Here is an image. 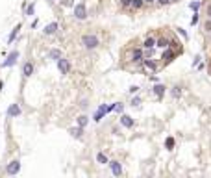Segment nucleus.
I'll use <instances>...</instances> for the list:
<instances>
[{
    "label": "nucleus",
    "mask_w": 211,
    "mask_h": 178,
    "mask_svg": "<svg viewBox=\"0 0 211 178\" xmlns=\"http://www.w3.org/2000/svg\"><path fill=\"white\" fill-rule=\"evenodd\" d=\"M82 44L87 48V50H95L98 44H100V41H98V37L97 35H93V34H87V35H83L82 37Z\"/></svg>",
    "instance_id": "nucleus-1"
},
{
    "label": "nucleus",
    "mask_w": 211,
    "mask_h": 178,
    "mask_svg": "<svg viewBox=\"0 0 211 178\" xmlns=\"http://www.w3.org/2000/svg\"><path fill=\"white\" fill-rule=\"evenodd\" d=\"M74 17H76V19H80V20H83V19L87 17V8H85V4H83V2H80V4H76V6H74Z\"/></svg>",
    "instance_id": "nucleus-2"
},
{
    "label": "nucleus",
    "mask_w": 211,
    "mask_h": 178,
    "mask_svg": "<svg viewBox=\"0 0 211 178\" xmlns=\"http://www.w3.org/2000/svg\"><path fill=\"white\" fill-rule=\"evenodd\" d=\"M58 69H59L61 74H67V73L70 71V63H69V59L59 58V59H58Z\"/></svg>",
    "instance_id": "nucleus-3"
},
{
    "label": "nucleus",
    "mask_w": 211,
    "mask_h": 178,
    "mask_svg": "<svg viewBox=\"0 0 211 178\" xmlns=\"http://www.w3.org/2000/svg\"><path fill=\"white\" fill-rule=\"evenodd\" d=\"M19 171H20V162H19V160H13V162L6 167V173H8V174H17Z\"/></svg>",
    "instance_id": "nucleus-4"
},
{
    "label": "nucleus",
    "mask_w": 211,
    "mask_h": 178,
    "mask_svg": "<svg viewBox=\"0 0 211 178\" xmlns=\"http://www.w3.org/2000/svg\"><path fill=\"white\" fill-rule=\"evenodd\" d=\"M17 59H19V52H17V50H13V52H11V54L8 56V59H6V61L2 63V67H4V69H6V67H11V65H13V63H15Z\"/></svg>",
    "instance_id": "nucleus-5"
},
{
    "label": "nucleus",
    "mask_w": 211,
    "mask_h": 178,
    "mask_svg": "<svg viewBox=\"0 0 211 178\" xmlns=\"http://www.w3.org/2000/svg\"><path fill=\"white\" fill-rule=\"evenodd\" d=\"M174 56H176V50H172V48L169 47V48H165V52H163V58H161V59H163V63H169V61H172Z\"/></svg>",
    "instance_id": "nucleus-6"
},
{
    "label": "nucleus",
    "mask_w": 211,
    "mask_h": 178,
    "mask_svg": "<svg viewBox=\"0 0 211 178\" xmlns=\"http://www.w3.org/2000/svg\"><path fill=\"white\" fill-rule=\"evenodd\" d=\"M20 115V106L19 104H11L8 108V117H19Z\"/></svg>",
    "instance_id": "nucleus-7"
},
{
    "label": "nucleus",
    "mask_w": 211,
    "mask_h": 178,
    "mask_svg": "<svg viewBox=\"0 0 211 178\" xmlns=\"http://www.w3.org/2000/svg\"><path fill=\"white\" fill-rule=\"evenodd\" d=\"M165 91H167V87L163 85V84H156V85H154V93H156L157 98H161L163 95H165Z\"/></svg>",
    "instance_id": "nucleus-8"
},
{
    "label": "nucleus",
    "mask_w": 211,
    "mask_h": 178,
    "mask_svg": "<svg viewBox=\"0 0 211 178\" xmlns=\"http://www.w3.org/2000/svg\"><path fill=\"white\" fill-rule=\"evenodd\" d=\"M109 165H111V173H113L115 176H121V173H122V167H121V163H119V162H111Z\"/></svg>",
    "instance_id": "nucleus-9"
},
{
    "label": "nucleus",
    "mask_w": 211,
    "mask_h": 178,
    "mask_svg": "<svg viewBox=\"0 0 211 178\" xmlns=\"http://www.w3.org/2000/svg\"><path fill=\"white\" fill-rule=\"evenodd\" d=\"M156 47H159V48H169V47H171V41H169L167 37H161V39L156 41Z\"/></svg>",
    "instance_id": "nucleus-10"
},
{
    "label": "nucleus",
    "mask_w": 211,
    "mask_h": 178,
    "mask_svg": "<svg viewBox=\"0 0 211 178\" xmlns=\"http://www.w3.org/2000/svg\"><path fill=\"white\" fill-rule=\"evenodd\" d=\"M121 124L126 126V128H132V126H133V119H132L130 115H122V117H121Z\"/></svg>",
    "instance_id": "nucleus-11"
},
{
    "label": "nucleus",
    "mask_w": 211,
    "mask_h": 178,
    "mask_svg": "<svg viewBox=\"0 0 211 178\" xmlns=\"http://www.w3.org/2000/svg\"><path fill=\"white\" fill-rule=\"evenodd\" d=\"M104 113H107V111H106V106L102 104L100 108H98V111H97V113H95V121L98 123V121H102V117H104Z\"/></svg>",
    "instance_id": "nucleus-12"
},
{
    "label": "nucleus",
    "mask_w": 211,
    "mask_h": 178,
    "mask_svg": "<svg viewBox=\"0 0 211 178\" xmlns=\"http://www.w3.org/2000/svg\"><path fill=\"white\" fill-rule=\"evenodd\" d=\"M56 30H58V22H50V24L44 28V34H46V35H52Z\"/></svg>",
    "instance_id": "nucleus-13"
},
{
    "label": "nucleus",
    "mask_w": 211,
    "mask_h": 178,
    "mask_svg": "<svg viewBox=\"0 0 211 178\" xmlns=\"http://www.w3.org/2000/svg\"><path fill=\"white\" fill-rule=\"evenodd\" d=\"M143 63H145V67H146L148 71H152V73H154V71H157V65H156L152 59H143Z\"/></svg>",
    "instance_id": "nucleus-14"
},
{
    "label": "nucleus",
    "mask_w": 211,
    "mask_h": 178,
    "mask_svg": "<svg viewBox=\"0 0 211 178\" xmlns=\"http://www.w3.org/2000/svg\"><path fill=\"white\" fill-rule=\"evenodd\" d=\"M22 73H24V76H32L33 65H32V63H24V67H22Z\"/></svg>",
    "instance_id": "nucleus-15"
},
{
    "label": "nucleus",
    "mask_w": 211,
    "mask_h": 178,
    "mask_svg": "<svg viewBox=\"0 0 211 178\" xmlns=\"http://www.w3.org/2000/svg\"><path fill=\"white\" fill-rule=\"evenodd\" d=\"M143 44H145V48H154V47H156V39H154V37H146Z\"/></svg>",
    "instance_id": "nucleus-16"
},
{
    "label": "nucleus",
    "mask_w": 211,
    "mask_h": 178,
    "mask_svg": "<svg viewBox=\"0 0 211 178\" xmlns=\"http://www.w3.org/2000/svg\"><path fill=\"white\" fill-rule=\"evenodd\" d=\"M97 160H98V163H102V165H106V163H109V160H107V156H106L104 152H98V154H97Z\"/></svg>",
    "instance_id": "nucleus-17"
},
{
    "label": "nucleus",
    "mask_w": 211,
    "mask_h": 178,
    "mask_svg": "<svg viewBox=\"0 0 211 178\" xmlns=\"http://www.w3.org/2000/svg\"><path fill=\"white\" fill-rule=\"evenodd\" d=\"M70 134H72L74 137H78V139H80V137H82V134H83V128H82V126H78V128H72V130H70Z\"/></svg>",
    "instance_id": "nucleus-18"
},
{
    "label": "nucleus",
    "mask_w": 211,
    "mask_h": 178,
    "mask_svg": "<svg viewBox=\"0 0 211 178\" xmlns=\"http://www.w3.org/2000/svg\"><path fill=\"white\" fill-rule=\"evenodd\" d=\"M133 61H143V50L141 48L133 50Z\"/></svg>",
    "instance_id": "nucleus-19"
},
{
    "label": "nucleus",
    "mask_w": 211,
    "mask_h": 178,
    "mask_svg": "<svg viewBox=\"0 0 211 178\" xmlns=\"http://www.w3.org/2000/svg\"><path fill=\"white\" fill-rule=\"evenodd\" d=\"M19 30H20V24H17V26H15V28L11 30V34H9V39H8L9 43H13V39H15V35L19 34Z\"/></svg>",
    "instance_id": "nucleus-20"
},
{
    "label": "nucleus",
    "mask_w": 211,
    "mask_h": 178,
    "mask_svg": "<svg viewBox=\"0 0 211 178\" xmlns=\"http://www.w3.org/2000/svg\"><path fill=\"white\" fill-rule=\"evenodd\" d=\"M143 2H145V0H132V8H133V9H139L141 6H143Z\"/></svg>",
    "instance_id": "nucleus-21"
},
{
    "label": "nucleus",
    "mask_w": 211,
    "mask_h": 178,
    "mask_svg": "<svg viewBox=\"0 0 211 178\" xmlns=\"http://www.w3.org/2000/svg\"><path fill=\"white\" fill-rule=\"evenodd\" d=\"M48 56H50L52 59H59V58H61V52H59V50H50Z\"/></svg>",
    "instance_id": "nucleus-22"
},
{
    "label": "nucleus",
    "mask_w": 211,
    "mask_h": 178,
    "mask_svg": "<svg viewBox=\"0 0 211 178\" xmlns=\"http://www.w3.org/2000/svg\"><path fill=\"white\" fill-rule=\"evenodd\" d=\"M180 95H181V89H180V85H174V87H172V97H176V98H178Z\"/></svg>",
    "instance_id": "nucleus-23"
},
{
    "label": "nucleus",
    "mask_w": 211,
    "mask_h": 178,
    "mask_svg": "<svg viewBox=\"0 0 211 178\" xmlns=\"http://www.w3.org/2000/svg\"><path fill=\"white\" fill-rule=\"evenodd\" d=\"M85 124H87V117H85V115H82V117H78V126H82V128H83Z\"/></svg>",
    "instance_id": "nucleus-24"
},
{
    "label": "nucleus",
    "mask_w": 211,
    "mask_h": 178,
    "mask_svg": "<svg viewBox=\"0 0 211 178\" xmlns=\"http://www.w3.org/2000/svg\"><path fill=\"white\" fill-rule=\"evenodd\" d=\"M165 145H167V148H169V150H172V148H174V139H172V137H167Z\"/></svg>",
    "instance_id": "nucleus-25"
},
{
    "label": "nucleus",
    "mask_w": 211,
    "mask_h": 178,
    "mask_svg": "<svg viewBox=\"0 0 211 178\" xmlns=\"http://www.w3.org/2000/svg\"><path fill=\"white\" fill-rule=\"evenodd\" d=\"M26 15H28V17H32V15H33V2H32L30 6H26Z\"/></svg>",
    "instance_id": "nucleus-26"
},
{
    "label": "nucleus",
    "mask_w": 211,
    "mask_h": 178,
    "mask_svg": "<svg viewBox=\"0 0 211 178\" xmlns=\"http://www.w3.org/2000/svg\"><path fill=\"white\" fill-rule=\"evenodd\" d=\"M189 8H191L193 11H198V8H200V2H191V4H189Z\"/></svg>",
    "instance_id": "nucleus-27"
},
{
    "label": "nucleus",
    "mask_w": 211,
    "mask_h": 178,
    "mask_svg": "<svg viewBox=\"0 0 211 178\" xmlns=\"http://www.w3.org/2000/svg\"><path fill=\"white\" fill-rule=\"evenodd\" d=\"M196 22H198V13H196V11H195V15H193V17H191V24H193V26H195V24H196Z\"/></svg>",
    "instance_id": "nucleus-28"
},
{
    "label": "nucleus",
    "mask_w": 211,
    "mask_h": 178,
    "mask_svg": "<svg viewBox=\"0 0 211 178\" xmlns=\"http://www.w3.org/2000/svg\"><path fill=\"white\" fill-rule=\"evenodd\" d=\"M121 4H122V8H128V6H132V0H121Z\"/></svg>",
    "instance_id": "nucleus-29"
},
{
    "label": "nucleus",
    "mask_w": 211,
    "mask_h": 178,
    "mask_svg": "<svg viewBox=\"0 0 211 178\" xmlns=\"http://www.w3.org/2000/svg\"><path fill=\"white\" fill-rule=\"evenodd\" d=\"M137 104H141V98H137V97H135V98L132 100V106H137Z\"/></svg>",
    "instance_id": "nucleus-30"
},
{
    "label": "nucleus",
    "mask_w": 211,
    "mask_h": 178,
    "mask_svg": "<svg viewBox=\"0 0 211 178\" xmlns=\"http://www.w3.org/2000/svg\"><path fill=\"white\" fill-rule=\"evenodd\" d=\"M137 91H139L137 85H132V87H130V93H137Z\"/></svg>",
    "instance_id": "nucleus-31"
},
{
    "label": "nucleus",
    "mask_w": 211,
    "mask_h": 178,
    "mask_svg": "<svg viewBox=\"0 0 211 178\" xmlns=\"http://www.w3.org/2000/svg\"><path fill=\"white\" fill-rule=\"evenodd\" d=\"M178 34H181V35H183V37L187 39V32H185V30H181V28H178Z\"/></svg>",
    "instance_id": "nucleus-32"
},
{
    "label": "nucleus",
    "mask_w": 211,
    "mask_h": 178,
    "mask_svg": "<svg viewBox=\"0 0 211 178\" xmlns=\"http://www.w3.org/2000/svg\"><path fill=\"white\" fill-rule=\"evenodd\" d=\"M206 30H207V32H211V20H207V22H206Z\"/></svg>",
    "instance_id": "nucleus-33"
},
{
    "label": "nucleus",
    "mask_w": 211,
    "mask_h": 178,
    "mask_svg": "<svg viewBox=\"0 0 211 178\" xmlns=\"http://www.w3.org/2000/svg\"><path fill=\"white\" fill-rule=\"evenodd\" d=\"M115 109H117V111H122V109H124V106H122V104H117V108H115Z\"/></svg>",
    "instance_id": "nucleus-34"
},
{
    "label": "nucleus",
    "mask_w": 211,
    "mask_h": 178,
    "mask_svg": "<svg viewBox=\"0 0 211 178\" xmlns=\"http://www.w3.org/2000/svg\"><path fill=\"white\" fill-rule=\"evenodd\" d=\"M157 2H159V4H169L171 0H157Z\"/></svg>",
    "instance_id": "nucleus-35"
},
{
    "label": "nucleus",
    "mask_w": 211,
    "mask_h": 178,
    "mask_svg": "<svg viewBox=\"0 0 211 178\" xmlns=\"http://www.w3.org/2000/svg\"><path fill=\"white\" fill-rule=\"evenodd\" d=\"M2 89H4V82L0 80V93H2Z\"/></svg>",
    "instance_id": "nucleus-36"
},
{
    "label": "nucleus",
    "mask_w": 211,
    "mask_h": 178,
    "mask_svg": "<svg viewBox=\"0 0 211 178\" xmlns=\"http://www.w3.org/2000/svg\"><path fill=\"white\" fill-rule=\"evenodd\" d=\"M145 2H146V4H152V2H156V0H145Z\"/></svg>",
    "instance_id": "nucleus-37"
},
{
    "label": "nucleus",
    "mask_w": 211,
    "mask_h": 178,
    "mask_svg": "<svg viewBox=\"0 0 211 178\" xmlns=\"http://www.w3.org/2000/svg\"><path fill=\"white\" fill-rule=\"evenodd\" d=\"M207 15H209V17H211V6H209V8H207Z\"/></svg>",
    "instance_id": "nucleus-38"
},
{
    "label": "nucleus",
    "mask_w": 211,
    "mask_h": 178,
    "mask_svg": "<svg viewBox=\"0 0 211 178\" xmlns=\"http://www.w3.org/2000/svg\"><path fill=\"white\" fill-rule=\"evenodd\" d=\"M171 2H174V0H171Z\"/></svg>",
    "instance_id": "nucleus-39"
}]
</instances>
